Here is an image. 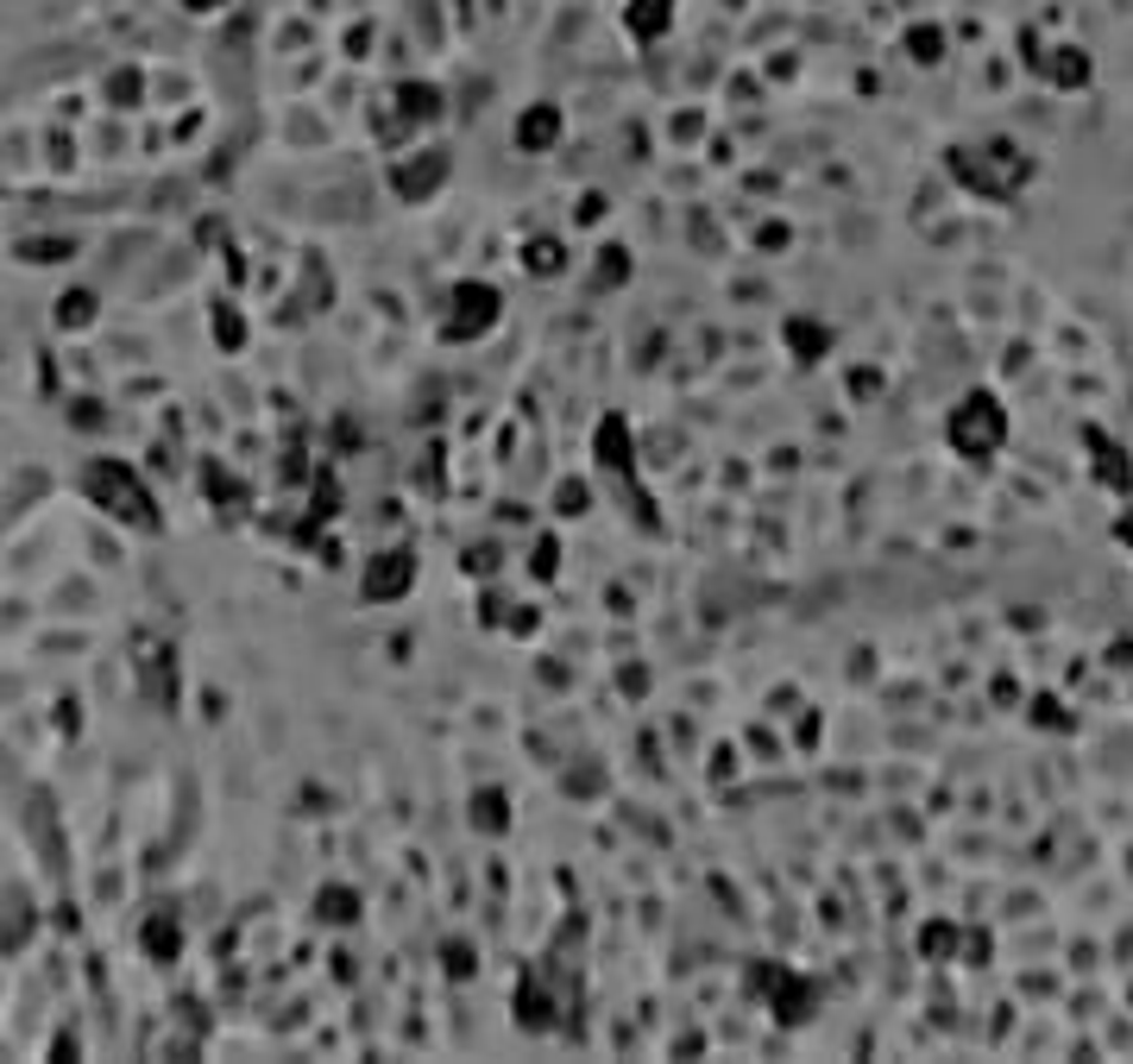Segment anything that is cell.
<instances>
[{
    "label": "cell",
    "instance_id": "cell-1",
    "mask_svg": "<svg viewBox=\"0 0 1133 1064\" xmlns=\"http://www.w3.org/2000/svg\"><path fill=\"white\" fill-rule=\"evenodd\" d=\"M548 127H554V114H548V107H535V114H529V132H523V139H529V146H548Z\"/></svg>",
    "mask_w": 1133,
    "mask_h": 1064
}]
</instances>
